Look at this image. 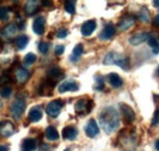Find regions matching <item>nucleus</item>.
<instances>
[{"instance_id": "obj_1", "label": "nucleus", "mask_w": 159, "mask_h": 151, "mask_svg": "<svg viewBox=\"0 0 159 151\" xmlns=\"http://www.w3.org/2000/svg\"><path fill=\"white\" fill-rule=\"evenodd\" d=\"M100 126L107 133H113L118 129L120 124L119 114L115 109L113 107H105L99 114Z\"/></svg>"}, {"instance_id": "obj_2", "label": "nucleus", "mask_w": 159, "mask_h": 151, "mask_svg": "<svg viewBox=\"0 0 159 151\" xmlns=\"http://www.w3.org/2000/svg\"><path fill=\"white\" fill-rule=\"evenodd\" d=\"M103 62H104V65H118L120 67H122L124 70H129V67H130L129 58L119 53H115V51L108 53L104 57Z\"/></svg>"}, {"instance_id": "obj_3", "label": "nucleus", "mask_w": 159, "mask_h": 151, "mask_svg": "<svg viewBox=\"0 0 159 151\" xmlns=\"http://www.w3.org/2000/svg\"><path fill=\"white\" fill-rule=\"evenodd\" d=\"M25 106H26V102L23 99H16L12 104H11V113L15 118H20V116L25 111Z\"/></svg>"}, {"instance_id": "obj_4", "label": "nucleus", "mask_w": 159, "mask_h": 151, "mask_svg": "<svg viewBox=\"0 0 159 151\" xmlns=\"http://www.w3.org/2000/svg\"><path fill=\"white\" fill-rule=\"evenodd\" d=\"M61 107H62V101L60 100H53L48 104L47 106V113L52 117H57L61 111Z\"/></svg>"}, {"instance_id": "obj_5", "label": "nucleus", "mask_w": 159, "mask_h": 151, "mask_svg": "<svg viewBox=\"0 0 159 151\" xmlns=\"http://www.w3.org/2000/svg\"><path fill=\"white\" fill-rule=\"evenodd\" d=\"M121 113H122V117L125 119L126 123H132L136 118V114L134 112V110L129 106V105H125V104H121Z\"/></svg>"}, {"instance_id": "obj_6", "label": "nucleus", "mask_w": 159, "mask_h": 151, "mask_svg": "<svg viewBox=\"0 0 159 151\" xmlns=\"http://www.w3.org/2000/svg\"><path fill=\"white\" fill-rule=\"evenodd\" d=\"M93 106V102L92 101H86V100H79L75 105V110L77 113H88L91 111Z\"/></svg>"}, {"instance_id": "obj_7", "label": "nucleus", "mask_w": 159, "mask_h": 151, "mask_svg": "<svg viewBox=\"0 0 159 151\" xmlns=\"http://www.w3.org/2000/svg\"><path fill=\"white\" fill-rule=\"evenodd\" d=\"M96 27H97V23H96V21H94V19L87 21V22H84V23L82 24L81 33H82L84 37H89V36H91V34L94 32Z\"/></svg>"}, {"instance_id": "obj_8", "label": "nucleus", "mask_w": 159, "mask_h": 151, "mask_svg": "<svg viewBox=\"0 0 159 151\" xmlns=\"http://www.w3.org/2000/svg\"><path fill=\"white\" fill-rule=\"evenodd\" d=\"M79 90V84L74 80H66L59 85L60 93H66V92H77Z\"/></svg>"}, {"instance_id": "obj_9", "label": "nucleus", "mask_w": 159, "mask_h": 151, "mask_svg": "<svg viewBox=\"0 0 159 151\" xmlns=\"http://www.w3.org/2000/svg\"><path fill=\"white\" fill-rule=\"evenodd\" d=\"M98 133H99V127H98L97 122L94 119H89L87 126H86V134L89 138H94Z\"/></svg>"}, {"instance_id": "obj_10", "label": "nucleus", "mask_w": 159, "mask_h": 151, "mask_svg": "<svg viewBox=\"0 0 159 151\" xmlns=\"http://www.w3.org/2000/svg\"><path fill=\"white\" fill-rule=\"evenodd\" d=\"M149 38H151L149 33H146V32H143V33H136V34H134L132 37L129 39V41H130V44H132V45H139V44H142L143 41L148 40Z\"/></svg>"}, {"instance_id": "obj_11", "label": "nucleus", "mask_w": 159, "mask_h": 151, "mask_svg": "<svg viewBox=\"0 0 159 151\" xmlns=\"http://www.w3.org/2000/svg\"><path fill=\"white\" fill-rule=\"evenodd\" d=\"M45 29V19L44 17H37L33 22V32L36 34H43Z\"/></svg>"}, {"instance_id": "obj_12", "label": "nucleus", "mask_w": 159, "mask_h": 151, "mask_svg": "<svg viewBox=\"0 0 159 151\" xmlns=\"http://www.w3.org/2000/svg\"><path fill=\"white\" fill-rule=\"evenodd\" d=\"M114 34H115V27H114L111 23H108V24L104 27L103 32L100 33L99 38L102 40H108V39L114 37Z\"/></svg>"}, {"instance_id": "obj_13", "label": "nucleus", "mask_w": 159, "mask_h": 151, "mask_svg": "<svg viewBox=\"0 0 159 151\" xmlns=\"http://www.w3.org/2000/svg\"><path fill=\"white\" fill-rule=\"evenodd\" d=\"M62 136L65 139H69V140H74L76 136H77V129L72 126H69V127H65L62 129Z\"/></svg>"}, {"instance_id": "obj_14", "label": "nucleus", "mask_w": 159, "mask_h": 151, "mask_svg": "<svg viewBox=\"0 0 159 151\" xmlns=\"http://www.w3.org/2000/svg\"><path fill=\"white\" fill-rule=\"evenodd\" d=\"M135 23V17L134 16H126L121 19V22L119 23V29L121 31H126L130 27H132Z\"/></svg>"}, {"instance_id": "obj_15", "label": "nucleus", "mask_w": 159, "mask_h": 151, "mask_svg": "<svg viewBox=\"0 0 159 151\" xmlns=\"http://www.w3.org/2000/svg\"><path fill=\"white\" fill-rule=\"evenodd\" d=\"M16 78H17V80H19L20 83L27 82L28 78H30V71H28L27 68L21 67V68H19V70L16 71Z\"/></svg>"}, {"instance_id": "obj_16", "label": "nucleus", "mask_w": 159, "mask_h": 151, "mask_svg": "<svg viewBox=\"0 0 159 151\" xmlns=\"http://www.w3.org/2000/svg\"><path fill=\"white\" fill-rule=\"evenodd\" d=\"M17 24H15V23H10V24H7L5 28H4V31H2V36H5V37L7 38H11L14 37L15 34H16V32H17Z\"/></svg>"}, {"instance_id": "obj_17", "label": "nucleus", "mask_w": 159, "mask_h": 151, "mask_svg": "<svg viewBox=\"0 0 159 151\" xmlns=\"http://www.w3.org/2000/svg\"><path fill=\"white\" fill-rule=\"evenodd\" d=\"M45 138H47L48 140L55 141V140L59 139V133H58V131H57L54 127L49 126V127L45 129Z\"/></svg>"}, {"instance_id": "obj_18", "label": "nucleus", "mask_w": 159, "mask_h": 151, "mask_svg": "<svg viewBox=\"0 0 159 151\" xmlns=\"http://www.w3.org/2000/svg\"><path fill=\"white\" fill-rule=\"evenodd\" d=\"M28 118L31 122H38L42 118V111H40L39 107H33L30 113H28Z\"/></svg>"}, {"instance_id": "obj_19", "label": "nucleus", "mask_w": 159, "mask_h": 151, "mask_svg": "<svg viewBox=\"0 0 159 151\" xmlns=\"http://www.w3.org/2000/svg\"><path fill=\"white\" fill-rule=\"evenodd\" d=\"M108 79H109L110 84H111L114 88H119V87L122 85V79H121L120 76L116 75V73H110V75L108 76Z\"/></svg>"}, {"instance_id": "obj_20", "label": "nucleus", "mask_w": 159, "mask_h": 151, "mask_svg": "<svg viewBox=\"0 0 159 151\" xmlns=\"http://www.w3.org/2000/svg\"><path fill=\"white\" fill-rule=\"evenodd\" d=\"M2 124H4V127H1V129H0L1 135H4V136H10L11 134H14L15 129H14V127H12V124H11L10 122H5V123H2Z\"/></svg>"}, {"instance_id": "obj_21", "label": "nucleus", "mask_w": 159, "mask_h": 151, "mask_svg": "<svg viewBox=\"0 0 159 151\" xmlns=\"http://www.w3.org/2000/svg\"><path fill=\"white\" fill-rule=\"evenodd\" d=\"M82 53H83V45H82V44H77V45L75 46L74 51H72V55H71V61L76 62V61L80 58V56L82 55Z\"/></svg>"}, {"instance_id": "obj_22", "label": "nucleus", "mask_w": 159, "mask_h": 151, "mask_svg": "<svg viewBox=\"0 0 159 151\" xmlns=\"http://www.w3.org/2000/svg\"><path fill=\"white\" fill-rule=\"evenodd\" d=\"M22 145H23V149L26 151H33L37 148V143L34 139H26Z\"/></svg>"}, {"instance_id": "obj_23", "label": "nucleus", "mask_w": 159, "mask_h": 151, "mask_svg": "<svg viewBox=\"0 0 159 151\" xmlns=\"http://www.w3.org/2000/svg\"><path fill=\"white\" fill-rule=\"evenodd\" d=\"M28 44V37L27 36H21L16 39V45L19 48V50H22L25 49V46Z\"/></svg>"}, {"instance_id": "obj_24", "label": "nucleus", "mask_w": 159, "mask_h": 151, "mask_svg": "<svg viewBox=\"0 0 159 151\" xmlns=\"http://www.w3.org/2000/svg\"><path fill=\"white\" fill-rule=\"evenodd\" d=\"M62 75L61 73V70H60V67H52L49 71H48V77L49 78H58L60 76ZM59 79V78H58Z\"/></svg>"}, {"instance_id": "obj_25", "label": "nucleus", "mask_w": 159, "mask_h": 151, "mask_svg": "<svg viewBox=\"0 0 159 151\" xmlns=\"http://www.w3.org/2000/svg\"><path fill=\"white\" fill-rule=\"evenodd\" d=\"M37 10V1H34V0H31V1H28L27 4H26V11H27V14H32L33 11H36Z\"/></svg>"}, {"instance_id": "obj_26", "label": "nucleus", "mask_w": 159, "mask_h": 151, "mask_svg": "<svg viewBox=\"0 0 159 151\" xmlns=\"http://www.w3.org/2000/svg\"><path fill=\"white\" fill-rule=\"evenodd\" d=\"M139 19H141V21H143V22H149V19H151L149 12H148V10H147V9H142V10L139 11Z\"/></svg>"}, {"instance_id": "obj_27", "label": "nucleus", "mask_w": 159, "mask_h": 151, "mask_svg": "<svg viewBox=\"0 0 159 151\" xmlns=\"http://www.w3.org/2000/svg\"><path fill=\"white\" fill-rule=\"evenodd\" d=\"M36 60H37V56H36L34 54L30 53V54H27V55L25 56V63L30 66V65H33V63L36 62Z\"/></svg>"}, {"instance_id": "obj_28", "label": "nucleus", "mask_w": 159, "mask_h": 151, "mask_svg": "<svg viewBox=\"0 0 159 151\" xmlns=\"http://www.w3.org/2000/svg\"><path fill=\"white\" fill-rule=\"evenodd\" d=\"M65 10L69 14H75V1H72V0L66 1L65 2Z\"/></svg>"}, {"instance_id": "obj_29", "label": "nucleus", "mask_w": 159, "mask_h": 151, "mask_svg": "<svg viewBox=\"0 0 159 151\" xmlns=\"http://www.w3.org/2000/svg\"><path fill=\"white\" fill-rule=\"evenodd\" d=\"M10 94H11V88L10 87L5 85L0 89V96L1 97H7V96H10Z\"/></svg>"}, {"instance_id": "obj_30", "label": "nucleus", "mask_w": 159, "mask_h": 151, "mask_svg": "<svg viewBox=\"0 0 159 151\" xmlns=\"http://www.w3.org/2000/svg\"><path fill=\"white\" fill-rule=\"evenodd\" d=\"M11 82V78L9 75H1L0 76V87H5V84L10 83Z\"/></svg>"}, {"instance_id": "obj_31", "label": "nucleus", "mask_w": 159, "mask_h": 151, "mask_svg": "<svg viewBox=\"0 0 159 151\" xmlns=\"http://www.w3.org/2000/svg\"><path fill=\"white\" fill-rule=\"evenodd\" d=\"M38 49L42 54H47L48 50H49V44L48 43H44V41H40L39 45H38Z\"/></svg>"}, {"instance_id": "obj_32", "label": "nucleus", "mask_w": 159, "mask_h": 151, "mask_svg": "<svg viewBox=\"0 0 159 151\" xmlns=\"http://www.w3.org/2000/svg\"><path fill=\"white\" fill-rule=\"evenodd\" d=\"M9 9L7 7H0V19L5 21L7 19V16H9Z\"/></svg>"}, {"instance_id": "obj_33", "label": "nucleus", "mask_w": 159, "mask_h": 151, "mask_svg": "<svg viewBox=\"0 0 159 151\" xmlns=\"http://www.w3.org/2000/svg\"><path fill=\"white\" fill-rule=\"evenodd\" d=\"M57 36H58V38H65L67 36V29L66 28H60L57 32Z\"/></svg>"}, {"instance_id": "obj_34", "label": "nucleus", "mask_w": 159, "mask_h": 151, "mask_svg": "<svg viewBox=\"0 0 159 151\" xmlns=\"http://www.w3.org/2000/svg\"><path fill=\"white\" fill-rule=\"evenodd\" d=\"M148 44H149V45H151L152 48H156V46H157V45L159 44V39L151 37L149 39H148Z\"/></svg>"}, {"instance_id": "obj_35", "label": "nucleus", "mask_w": 159, "mask_h": 151, "mask_svg": "<svg viewBox=\"0 0 159 151\" xmlns=\"http://www.w3.org/2000/svg\"><path fill=\"white\" fill-rule=\"evenodd\" d=\"M158 123H159V110H157L156 113H154L153 119H152V126H156V124H158Z\"/></svg>"}, {"instance_id": "obj_36", "label": "nucleus", "mask_w": 159, "mask_h": 151, "mask_svg": "<svg viewBox=\"0 0 159 151\" xmlns=\"http://www.w3.org/2000/svg\"><path fill=\"white\" fill-rule=\"evenodd\" d=\"M64 50H65L64 45H57V48H55V54H57V55H61V54H64Z\"/></svg>"}, {"instance_id": "obj_37", "label": "nucleus", "mask_w": 159, "mask_h": 151, "mask_svg": "<svg viewBox=\"0 0 159 151\" xmlns=\"http://www.w3.org/2000/svg\"><path fill=\"white\" fill-rule=\"evenodd\" d=\"M42 4H43L44 6H50V5H52V1H42Z\"/></svg>"}, {"instance_id": "obj_38", "label": "nucleus", "mask_w": 159, "mask_h": 151, "mask_svg": "<svg viewBox=\"0 0 159 151\" xmlns=\"http://www.w3.org/2000/svg\"><path fill=\"white\" fill-rule=\"evenodd\" d=\"M153 53H154V54H159V44L153 49Z\"/></svg>"}, {"instance_id": "obj_39", "label": "nucleus", "mask_w": 159, "mask_h": 151, "mask_svg": "<svg viewBox=\"0 0 159 151\" xmlns=\"http://www.w3.org/2000/svg\"><path fill=\"white\" fill-rule=\"evenodd\" d=\"M0 151H7V148L4 145H0Z\"/></svg>"}, {"instance_id": "obj_40", "label": "nucleus", "mask_w": 159, "mask_h": 151, "mask_svg": "<svg viewBox=\"0 0 159 151\" xmlns=\"http://www.w3.org/2000/svg\"><path fill=\"white\" fill-rule=\"evenodd\" d=\"M153 5H154L156 7H159V0H156V1L153 2Z\"/></svg>"}, {"instance_id": "obj_41", "label": "nucleus", "mask_w": 159, "mask_h": 151, "mask_svg": "<svg viewBox=\"0 0 159 151\" xmlns=\"http://www.w3.org/2000/svg\"><path fill=\"white\" fill-rule=\"evenodd\" d=\"M156 149L159 151V139L157 140V141H156Z\"/></svg>"}, {"instance_id": "obj_42", "label": "nucleus", "mask_w": 159, "mask_h": 151, "mask_svg": "<svg viewBox=\"0 0 159 151\" xmlns=\"http://www.w3.org/2000/svg\"><path fill=\"white\" fill-rule=\"evenodd\" d=\"M156 23H157V24H159V14L156 16Z\"/></svg>"}, {"instance_id": "obj_43", "label": "nucleus", "mask_w": 159, "mask_h": 151, "mask_svg": "<svg viewBox=\"0 0 159 151\" xmlns=\"http://www.w3.org/2000/svg\"><path fill=\"white\" fill-rule=\"evenodd\" d=\"M64 151H70V149H66V150H64Z\"/></svg>"}, {"instance_id": "obj_44", "label": "nucleus", "mask_w": 159, "mask_h": 151, "mask_svg": "<svg viewBox=\"0 0 159 151\" xmlns=\"http://www.w3.org/2000/svg\"><path fill=\"white\" fill-rule=\"evenodd\" d=\"M0 107H1V101H0Z\"/></svg>"}, {"instance_id": "obj_45", "label": "nucleus", "mask_w": 159, "mask_h": 151, "mask_svg": "<svg viewBox=\"0 0 159 151\" xmlns=\"http://www.w3.org/2000/svg\"><path fill=\"white\" fill-rule=\"evenodd\" d=\"M158 73H159V68H158Z\"/></svg>"}]
</instances>
